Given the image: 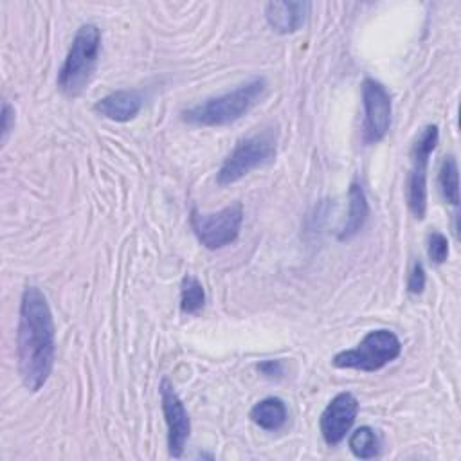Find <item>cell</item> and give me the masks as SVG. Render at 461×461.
I'll return each instance as SVG.
<instances>
[{
  "label": "cell",
  "mask_w": 461,
  "mask_h": 461,
  "mask_svg": "<svg viewBox=\"0 0 461 461\" xmlns=\"http://www.w3.org/2000/svg\"><path fill=\"white\" fill-rule=\"evenodd\" d=\"M18 373L25 389L40 391L54 369L56 328L45 294L38 286H25L20 299L16 330Z\"/></svg>",
  "instance_id": "obj_1"
},
{
  "label": "cell",
  "mask_w": 461,
  "mask_h": 461,
  "mask_svg": "<svg viewBox=\"0 0 461 461\" xmlns=\"http://www.w3.org/2000/svg\"><path fill=\"white\" fill-rule=\"evenodd\" d=\"M265 77H252L236 88L182 110V121L193 126H227L247 115L265 95Z\"/></svg>",
  "instance_id": "obj_2"
},
{
  "label": "cell",
  "mask_w": 461,
  "mask_h": 461,
  "mask_svg": "<svg viewBox=\"0 0 461 461\" xmlns=\"http://www.w3.org/2000/svg\"><path fill=\"white\" fill-rule=\"evenodd\" d=\"M99 52L101 29L95 23H83L74 34V40L56 79L58 88L65 95L76 97L86 88L95 70Z\"/></svg>",
  "instance_id": "obj_3"
},
{
  "label": "cell",
  "mask_w": 461,
  "mask_h": 461,
  "mask_svg": "<svg viewBox=\"0 0 461 461\" xmlns=\"http://www.w3.org/2000/svg\"><path fill=\"white\" fill-rule=\"evenodd\" d=\"M277 149V135L272 130H263L250 137H245L236 142L232 151L221 162L216 182L220 185H230L250 171L268 164L276 157Z\"/></svg>",
  "instance_id": "obj_4"
},
{
  "label": "cell",
  "mask_w": 461,
  "mask_h": 461,
  "mask_svg": "<svg viewBox=\"0 0 461 461\" xmlns=\"http://www.w3.org/2000/svg\"><path fill=\"white\" fill-rule=\"evenodd\" d=\"M402 342L398 335L387 328L369 331L355 348L339 351L331 364L339 369H357L373 373L398 358Z\"/></svg>",
  "instance_id": "obj_5"
},
{
  "label": "cell",
  "mask_w": 461,
  "mask_h": 461,
  "mask_svg": "<svg viewBox=\"0 0 461 461\" xmlns=\"http://www.w3.org/2000/svg\"><path fill=\"white\" fill-rule=\"evenodd\" d=\"M439 140V130L436 124H427L418 133L411 148V169L405 182L407 207L414 218L423 220L427 212V169L432 151Z\"/></svg>",
  "instance_id": "obj_6"
},
{
  "label": "cell",
  "mask_w": 461,
  "mask_h": 461,
  "mask_svg": "<svg viewBox=\"0 0 461 461\" xmlns=\"http://www.w3.org/2000/svg\"><path fill=\"white\" fill-rule=\"evenodd\" d=\"M189 223L196 240L205 249L218 250L238 240L243 223V205L234 202L216 212H200L193 207Z\"/></svg>",
  "instance_id": "obj_7"
},
{
  "label": "cell",
  "mask_w": 461,
  "mask_h": 461,
  "mask_svg": "<svg viewBox=\"0 0 461 461\" xmlns=\"http://www.w3.org/2000/svg\"><path fill=\"white\" fill-rule=\"evenodd\" d=\"M362 140L366 144L380 142L391 126L393 103L389 90L376 79L366 77L362 81Z\"/></svg>",
  "instance_id": "obj_8"
},
{
  "label": "cell",
  "mask_w": 461,
  "mask_h": 461,
  "mask_svg": "<svg viewBox=\"0 0 461 461\" xmlns=\"http://www.w3.org/2000/svg\"><path fill=\"white\" fill-rule=\"evenodd\" d=\"M158 394L167 429V452L171 457H182L185 443L191 436V420L187 409L167 378L160 380Z\"/></svg>",
  "instance_id": "obj_9"
},
{
  "label": "cell",
  "mask_w": 461,
  "mask_h": 461,
  "mask_svg": "<svg viewBox=\"0 0 461 461\" xmlns=\"http://www.w3.org/2000/svg\"><path fill=\"white\" fill-rule=\"evenodd\" d=\"M358 409L360 403L357 396L348 391L339 393L330 400L319 420V429L326 445L335 447L349 434Z\"/></svg>",
  "instance_id": "obj_10"
},
{
  "label": "cell",
  "mask_w": 461,
  "mask_h": 461,
  "mask_svg": "<svg viewBox=\"0 0 461 461\" xmlns=\"http://www.w3.org/2000/svg\"><path fill=\"white\" fill-rule=\"evenodd\" d=\"M144 95L139 90H115L94 103V112L115 122H128L139 115Z\"/></svg>",
  "instance_id": "obj_11"
},
{
  "label": "cell",
  "mask_w": 461,
  "mask_h": 461,
  "mask_svg": "<svg viewBox=\"0 0 461 461\" xmlns=\"http://www.w3.org/2000/svg\"><path fill=\"white\" fill-rule=\"evenodd\" d=\"M308 11V2H268L265 4V20L272 31L279 34H292L303 27Z\"/></svg>",
  "instance_id": "obj_12"
},
{
  "label": "cell",
  "mask_w": 461,
  "mask_h": 461,
  "mask_svg": "<svg viewBox=\"0 0 461 461\" xmlns=\"http://www.w3.org/2000/svg\"><path fill=\"white\" fill-rule=\"evenodd\" d=\"M348 216L344 225L339 230V240H349L355 234H358L369 216V203L366 198V193L362 189V185L353 180L349 184V191H348Z\"/></svg>",
  "instance_id": "obj_13"
},
{
  "label": "cell",
  "mask_w": 461,
  "mask_h": 461,
  "mask_svg": "<svg viewBox=\"0 0 461 461\" xmlns=\"http://www.w3.org/2000/svg\"><path fill=\"white\" fill-rule=\"evenodd\" d=\"M250 420L263 430L276 432L279 430L286 420H288V409L286 403L277 396H267L254 403V407L249 412Z\"/></svg>",
  "instance_id": "obj_14"
},
{
  "label": "cell",
  "mask_w": 461,
  "mask_h": 461,
  "mask_svg": "<svg viewBox=\"0 0 461 461\" xmlns=\"http://www.w3.org/2000/svg\"><path fill=\"white\" fill-rule=\"evenodd\" d=\"M438 187H439L441 198L448 205H454V207L459 205V169L454 155H447L441 160L439 173H438Z\"/></svg>",
  "instance_id": "obj_15"
},
{
  "label": "cell",
  "mask_w": 461,
  "mask_h": 461,
  "mask_svg": "<svg viewBox=\"0 0 461 461\" xmlns=\"http://www.w3.org/2000/svg\"><path fill=\"white\" fill-rule=\"evenodd\" d=\"M348 447H349L351 454L358 459H373L380 452L378 438H376L375 430L367 425H362L349 434Z\"/></svg>",
  "instance_id": "obj_16"
},
{
  "label": "cell",
  "mask_w": 461,
  "mask_h": 461,
  "mask_svg": "<svg viewBox=\"0 0 461 461\" xmlns=\"http://www.w3.org/2000/svg\"><path fill=\"white\" fill-rule=\"evenodd\" d=\"M205 304V290L202 283L187 274L180 283V312L185 315L198 313Z\"/></svg>",
  "instance_id": "obj_17"
},
{
  "label": "cell",
  "mask_w": 461,
  "mask_h": 461,
  "mask_svg": "<svg viewBox=\"0 0 461 461\" xmlns=\"http://www.w3.org/2000/svg\"><path fill=\"white\" fill-rule=\"evenodd\" d=\"M427 256H429L430 263H434V265H441V263L447 261V258H448V240L443 232L432 230L427 236Z\"/></svg>",
  "instance_id": "obj_18"
},
{
  "label": "cell",
  "mask_w": 461,
  "mask_h": 461,
  "mask_svg": "<svg viewBox=\"0 0 461 461\" xmlns=\"http://www.w3.org/2000/svg\"><path fill=\"white\" fill-rule=\"evenodd\" d=\"M425 283H427V276H425L423 263L414 261L411 270H409V276H407V292L412 294V295H418V294L423 292Z\"/></svg>",
  "instance_id": "obj_19"
},
{
  "label": "cell",
  "mask_w": 461,
  "mask_h": 461,
  "mask_svg": "<svg viewBox=\"0 0 461 461\" xmlns=\"http://www.w3.org/2000/svg\"><path fill=\"white\" fill-rule=\"evenodd\" d=\"M258 371L267 378H281L285 373L283 360H263L258 364Z\"/></svg>",
  "instance_id": "obj_20"
},
{
  "label": "cell",
  "mask_w": 461,
  "mask_h": 461,
  "mask_svg": "<svg viewBox=\"0 0 461 461\" xmlns=\"http://www.w3.org/2000/svg\"><path fill=\"white\" fill-rule=\"evenodd\" d=\"M13 126H14V108L7 101H4V104H2V142L7 140Z\"/></svg>",
  "instance_id": "obj_21"
}]
</instances>
